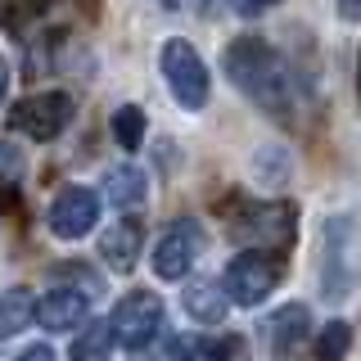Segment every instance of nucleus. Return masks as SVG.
Wrapping results in <instances>:
<instances>
[{
    "mask_svg": "<svg viewBox=\"0 0 361 361\" xmlns=\"http://www.w3.org/2000/svg\"><path fill=\"white\" fill-rule=\"evenodd\" d=\"M104 199L113 203V208L131 212V208H140V203L149 199V180H145V172H140V167H131V163L109 167V176H104Z\"/></svg>",
    "mask_w": 361,
    "mask_h": 361,
    "instance_id": "obj_12",
    "label": "nucleus"
},
{
    "mask_svg": "<svg viewBox=\"0 0 361 361\" xmlns=\"http://www.w3.org/2000/svg\"><path fill=\"white\" fill-rule=\"evenodd\" d=\"M5 90H9V63L0 59V99H5Z\"/></svg>",
    "mask_w": 361,
    "mask_h": 361,
    "instance_id": "obj_23",
    "label": "nucleus"
},
{
    "mask_svg": "<svg viewBox=\"0 0 361 361\" xmlns=\"http://www.w3.org/2000/svg\"><path fill=\"white\" fill-rule=\"evenodd\" d=\"M0 158H5V154H0Z\"/></svg>",
    "mask_w": 361,
    "mask_h": 361,
    "instance_id": "obj_27",
    "label": "nucleus"
},
{
    "mask_svg": "<svg viewBox=\"0 0 361 361\" xmlns=\"http://www.w3.org/2000/svg\"><path fill=\"white\" fill-rule=\"evenodd\" d=\"M68 122H73V95H63V90H41V95H27L18 99L14 113H9V127L18 135H27V140H54V135L68 131Z\"/></svg>",
    "mask_w": 361,
    "mask_h": 361,
    "instance_id": "obj_6",
    "label": "nucleus"
},
{
    "mask_svg": "<svg viewBox=\"0 0 361 361\" xmlns=\"http://www.w3.org/2000/svg\"><path fill=\"white\" fill-rule=\"evenodd\" d=\"M199 253H203L199 221H176V226H167L163 240L154 244V271L163 280H180V276H190V267H195Z\"/></svg>",
    "mask_w": 361,
    "mask_h": 361,
    "instance_id": "obj_9",
    "label": "nucleus"
},
{
    "mask_svg": "<svg viewBox=\"0 0 361 361\" xmlns=\"http://www.w3.org/2000/svg\"><path fill=\"white\" fill-rule=\"evenodd\" d=\"M113 343V321H82V334L73 338V361H109Z\"/></svg>",
    "mask_w": 361,
    "mask_h": 361,
    "instance_id": "obj_15",
    "label": "nucleus"
},
{
    "mask_svg": "<svg viewBox=\"0 0 361 361\" xmlns=\"http://www.w3.org/2000/svg\"><path fill=\"white\" fill-rule=\"evenodd\" d=\"M357 276H361L357 226H353V217H334L325 226V240H321V293L330 302H343L353 293Z\"/></svg>",
    "mask_w": 361,
    "mask_h": 361,
    "instance_id": "obj_3",
    "label": "nucleus"
},
{
    "mask_svg": "<svg viewBox=\"0 0 361 361\" xmlns=\"http://www.w3.org/2000/svg\"><path fill=\"white\" fill-rule=\"evenodd\" d=\"M140 248H145V231L135 217H122L113 221L104 235H99V257H104L109 271H118V276H127V271H135V262H140Z\"/></svg>",
    "mask_w": 361,
    "mask_h": 361,
    "instance_id": "obj_11",
    "label": "nucleus"
},
{
    "mask_svg": "<svg viewBox=\"0 0 361 361\" xmlns=\"http://www.w3.org/2000/svg\"><path fill=\"white\" fill-rule=\"evenodd\" d=\"M276 280H280L276 262H267V253H248V248H244V253L226 267L221 289H226V298H231L235 307H257V302L271 298Z\"/></svg>",
    "mask_w": 361,
    "mask_h": 361,
    "instance_id": "obj_7",
    "label": "nucleus"
},
{
    "mask_svg": "<svg viewBox=\"0 0 361 361\" xmlns=\"http://www.w3.org/2000/svg\"><path fill=\"white\" fill-rule=\"evenodd\" d=\"M357 77H361V54H357Z\"/></svg>",
    "mask_w": 361,
    "mask_h": 361,
    "instance_id": "obj_26",
    "label": "nucleus"
},
{
    "mask_svg": "<svg viewBox=\"0 0 361 361\" xmlns=\"http://www.w3.org/2000/svg\"><path fill=\"white\" fill-rule=\"evenodd\" d=\"M348 348H353V325L348 321H330L321 334V343H316V357L321 361H343Z\"/></svg>",
    "mask_w": 361,
    "mask_h": 361,
    "instance_id": "obj_18",
    "label": "nucleus"
},
{
    "mask_svg": "<svg viewBox=\"0 0 361 361\" xmlns=\"http://www.w3.org/2000/svg\"><path fill=\"white\" fill-rule=\"evenodd\" d=\"M158 68H163V82L167 90H172V99L180 109H190V113H199L203 104H208V68H203L199 59V50L190 41H167L163 45V54H158Z\"/></svg>",
    "mask_w": 361,
    "mask_h": 361,
    "instance_id": "obj_4",
    "label": "nucleus"
},
{
    "mask_svg": "<svg viewBox=\"0 0 361 361\" xmlns=\"http://www.w3.org/2000/svg\"><path fill=\"white\" fill-rule=\"evenodd\" d=\"M334 5H338V14H343V18L361 23V0H334Z\"/></svg>",
    "mask_w": 361,
    "mask_h": 361,
    "instance_id": "obj_22",
    "label": "nucleus"
},
{
    "mask_svg": "<svg viewBox=\"0 0 361 361\" xmlns=\"http://www.w3.org/2000/svg\"><path fill=\"white\" fill-rule=\"evenodd\" d=\"M231 235L248 253H289L293 240H298V212H293V203L280 199L244 203L231 217Z\"/></svg>",
    "mask_w": 361,
    "mask_h": 361,
    "instance_id": "obj_2",
    "label": "nucleus"
},
{
    "mask_svg": "<svg viewBox=\"0 0 361 361\" xmlns=\"http://www.w3.org/2000/svg\"><path fill=\"white\" fill-rule=\"evenodd\" d=\"M271 5H280V0H231V9L240 18H253V14H267Z\"/></svg>",
    "mask_w": 361,
    "mask_h": 361,
    "instance_id": "obj_20",
    "label": "nucleus"
},
{
    "mask_svg": "<svg viewBox=\"0 0 361 361\" xmlns=\"http://www.w3.org/2000/svg\"><path fill=\"white\" fill-rule=\"evenodd\" d=\"M32 321H37V298H32V289H9L5 298H0V338L27 330Z\"/></svg>",
    "mask_w": 361,
    "mask_h": 361,
    "instance_id": "obj_16",
    "label": "nucleus"
},
{
    "mask_svg": "<svg viewBox=\"0 0 361 361\" xmlns=\"http://www.w3.org/2000/svg\"><path fill=\"white\" fill-rule=\"evenodd\" d=\"M113 321V338H118L127 353H145L158 334H163V298L149 289H135L118 302V312L109 316Z\"/></svg>",
    "mask_w": 361,
    "mask_h": 361,
    "instance_id": "obj_5",
    "label": "nucleus"
},
{
    "mask_svg": "<svg viewBox=\"0 0 361 361\" xmlns=\"http://www.w3.org/2000/svg\"><path fill=\"white\" fill-rule=\"evenodd\" d=\"M158 5H167V9H176V5H180V0H158Z\"/></svg>",
    "mask_w": 361,
    "mask_h": 361,
    "instance_id": "obj_25",
    "label": "nucleus"
},
{
    "mask_svg": "<svg viewBox=\"0 0 361 361\" xmlns=\"http://www.w3.org/2000/svg\"><path fill=\"white\" fill-rule=\"evenodd\" d=\"M9 361H59V357H54L45 343H37V348H23V353H18V357H9Z\"/></svg>",
    "mask_w": 361,
    "mask_h": 361,
    "instance_id": "obj_21",
    "label": "nucleus"
},
{
    "mask_svg": "<svg viewBox=\"0 0 361 361\" xmlns=\"http://www.w3.org/2000/svg\"><path fill=\"white\" fill-rule=\"evenodd\" d=\"M99 221V195L86 185H68L54 195L50 203V231L59 235V240H82V235L95 231Z\"/></svg>",
    "mask_w": 361,
    "mask_h": 361,
    "instance_id": "obj_8",
    "label": "nucleus"
},
{
    "mask_svg": "<svg viewBox=\"0 0 361 361\" xmlns=\"http://www.w3.org/2000/svg\"><path fill=\"white\" fill-rule=\"evenodd\" d=\"M172 361H217V343H203V338H176V343H172Z\"/></svg>",
    "mask_w": 361,
    "mask_h": 361,
    "instance_id": "obj_19",
    "label": "nucleus"
},
{
    "mask_svg": "<svg viewBox=\"0 0 361 361\" xmlns=\"http://www.w3.org/2000/svg\"><path fill=\"white\" fill-rule=\"evenodd\" d=\"M307 325H312V316H307V307H302V302L280 307L276 316H271V348H276L280 357H285V353H298L302 338H307Z\"/></svg>",
    "mask_w": 361,
    "mask_h": 361,
    "instance_id": "obj_14",
    "label": "nucleus"
},
{
    "mask_svg": "<svg viewBox=\"0 0 361 361\" xmlns=\"http://www.w3.org/2000/svg\"><path fill=\"white\" fill-rule=\"evenodd\" d=\"M185 5H190V9H208V0H185Z\"/></svg>",
    "mask_w": 361,
    "mask_h": 361,
    "instance_id": "obj_24",
    "label": "nucleus"
},
{
    "mask_svg": "<svg viewBox=\"0 0 361 361\" xmlns=\"http://www.w3.org/2000/svg\"><path fill=\"white\" fill-rule=\"evenodd\" d=\"M226 307H231V298H226V289L217 280H195V285L185 289V316L199 321V325H221Z\"/></svg>",
    "mask_w": 361,
    "mask_h": 361,
    "instance_id": "obj_13",
    "label": "nucleus"
},
{
    "mask_svg": "<svg viewBox=\"0 0 361 361\" xmlns=\"http://www.w3.org/2000/svg\"><path fill=\"white\" fill-rule=\"evenodd\" d=\"M226 77L267 118H276V122L293 118V73L280 59V50H271L262 37H240L226 50Z\"/></svg>",
    "mask_w": 361,
    "mask_h": 361,
    "instance_id": "obj_1",
    "label": "nucleus"
},
{
    "mask_svg": "<svg viewBox=\"0 0 361 361\" xmlns=\"http://www.w3.org/2000/svg\"><path fill=\"white\" fill-rule=\"evenodd\" d=\"M113 135H118L122 149H140L145 145V109L122 104L118 113H113Z\"/></svg>",
    "mask_w": 361,
    "mask_h": 361,
    "instance_id": "obj_17",
    "label": "nucleus"
},
{
    "mask_svg": "<svg viewBox=\"0 0 361 361\" xmlns=\"http://www.w3.org/2000/svg\"><path fill=\"white\" fill-rule=\"evenodd\" d=\"M90 316V289L82 285H54L45 298L37 302V325L41 330H50V334H63V330H77Z\"/></svg>",
    "mask_w": 361,
    "mask_h": 361,
    "instance_id": "obj_10",
    "label": "nucleus"
}]
</instances>
